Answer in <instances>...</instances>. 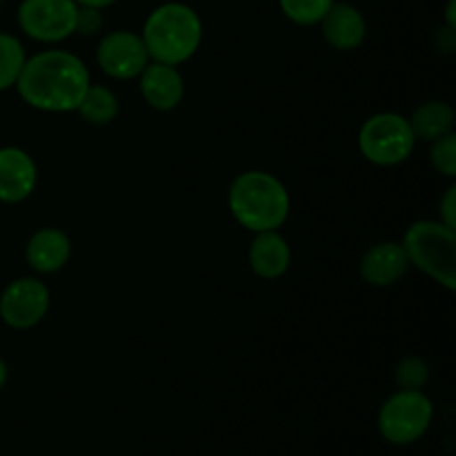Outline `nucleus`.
<instances>
[{
	"instance_id": "f257e3e1",
	"label": "nucleus",
	"mask_w": 456,
	"mask_h": 456,
	"mask_svg": "<svg viewBox=\"0 0 456 456\" xmlns=\"http://www.w3.org/2000/svg\"><path fill=\"white\" fill-rule=\"evenodd\" d=\"M92 85L85 62L76 53L49 49L27 58L16 89L22 101L40 111H76Z\"/></svg>"
},
{
	"instance_id": "f03ea898",
	"label": "nucleus",
	"mask_w": 456,
	"mask_h": 456,
	"mask_svg": "<svg viewBox=\"0 0 456 456\" xmlns=\"http://www.w3.org/2000/svg\"><path fill=\"white\" fill-rule=\"evenodd\" d=\"M141 38L151 61L176 67L199 52L203 22L190 4L165 3L147 16Z\"/></svg>"
},
{
	"instance_id": "7ed1b4c3",
	"label": "nucleus",
	"mask_w": 456,
	"mask_h": 456,
	"mask_svg": "<svg viewBox=\"0 0 456 456\" xmlns=\"http://www.w3.org/2000/svg\"><path fill=\"white\" fill-rule=\"evenodd\" d=\"M227 203L236 221L256 234L279 230L289 214V194L283 183L256 169L234 178Z\"/></svg>"
},
{
	"instance_id": "20e7f679",
	"label": "nucleus",
	"mask_w": 456,
	"mask_h": 456,
	"mask_svg": "<svg viewBox=\"0 0 456 456\" xmlns=\"http://www.w3.org/2000/svg\"><path fill=\"white\" fill-rule=\"evenodd\" d=\"M403 249L410 265L426 272L430 279L456 289V234L441 221H417L403 236Z\"/></svg>"
},
{
	"instance_id": "39448f33",
	"label": "nucleus",
	"mask_w": 456,
	"mask_h": 456,
	"mask_svg": "<svg viewBox=\"0 0 456 456\" xmlns=\"http://www.w3.org/2000/svg\"><path fill=\"white\" fill-rule=\"evenodd\" d=\"M417 145L410 120L395 111H381L374 114L361 125L359 132V150L370 163L392 167L399 165L412 154Z\"/></svg>"
},
{
	"instance_id": "423d86ee",
	"label": "nucleus",
	"mask_w": 456,
	"mask_h": 456,
	"mask_svg": "<svg viewBox=\"0 0 456 456\" xmlns=\"http://www.w3.org/2000/svg\"><path fill=\"white\" fill-rule=\"evenodd\" d=\"M435 408L421 390H399L379 410V432L392 445H410L430 428Z\"/></svg>"
},
{
	"instance_id": "0eeeda50",
	"label": "nucleus",
	"mask_w": 456,
	"mask_h": 456,
	"mask_svg": "<svg viewBox=\"0 0 456 456\" xmlns=\"http://www.w3.org/2000/svg\"><path fill=\"white\" fill-rule=\"evenodd\" d=\"M74 0H22L18 7V25L38 43H61L74 34Z\"/></svg>"
},
{
	"instance_id": "6e6552de",
	"label": "nucleus",
	"mask_w": 456,
	"mask_h": 456,
	"mask_svg": "<svg viewBox=\"0 0 456 456\" xmlns=\"http://www.w3.org/2000/svg\"><path fill=\"white\" fill-rule=\"evenodd\" d=\"M49 289L43 281L25 279L7 285L0 297V316L13 330H29L47 316Z\"/></svg>"
},
{
	"instance_id": "1a4fd4ad",
	"label": "nucleus",
	"mask_w": 456,
	"mask_h": 456,
	"mask_svg": "<svg viewBox=\"0 0 456 456\" xmlns=\"http://www.w3.org/2000/svg\"><path fill=\"white\" fill-rule=\"evenodd\" d=\"M96 61L110 78L129 80L141 76V71L150 65L151 58L141 36L120 29L102 36L96 49Z\"/></svg>"
},
{
	"instance_id": "9d476101",
	"label": "nucleus",
	"mask_w": 456,
	"mask_h": 456,
	"mask_svg": "<svg viewBox=\"0 0 456 456\" xmlns=\"http://www.w3.org/2000/svg\"><path fill=\"white\" fill-rule=\"evenodd\" d=\"M38 181V169L34 159L20 147L0 150V200L20 203L29 199Z\"/></svg>"
},
{
	"instance_id": "9b49d317",
	"label": "nucleus",
	"mask_w": 456,
	"mask_h": 456,
	"mask_svg": "<svg viewBox=\"0 0 456 456\" xmlns=\"http://www.w3.org/2000/svg\"><path fill=\"white\" fill-rule=\"evenodd\" d=\"M408 267L410 261L405 256L403 245L395 243V240H383V243L372 245L363 254L359 270L365 283L374 285V288H387L403 279Z\"/></svg>"
},
{
	"instance_id": "f8f14e48",
	"label": "nucleus",
	"mask_w": 456,
	"mask_h": 456,
	"mask_svg": "<svg viewBox=\"0 0 456 456\" xmlns=\"http://www.w3.org/2000/svg\"><path fill=\"white\" fill-rule=\"evenodd\" d=\"M141 94L154 110L172 111L185 96V83L174 65L150 61L141 71Z\"/></svg>"
},
{
	"instance_id": "ddd939ff",
	"label": "nucleus",
	"mask_w": 456,
	"mask_h": 456,
	"mask_svg": "<svg viewBox=\"0 0 456 456\" xmlns=\"http://www.w3.org/2000/svg\"><path fill=\"white\" fill-rule=\"evenodd\" d=\"M323 38L338 52H352L361 47L368 36V22L363 13L347 3H334L319 22Z\"/></svg>"
},
{
	"instance_id": "4468645a",
	"label": "nucleus",
	"mask_w": 456,
	"mask_h": 456,
	"mask_svg": "<svg viewBox=\"0 0 456 456\" xmlns=\"http://www.w3.org/2000/svg\"><path fill=\"white\" fill-rule=\"evenodd\" d=\"M71 254V240L65 232L56 230V227H45L31 234L27 240L25 256L29 265L40 274H53V272L62 270L69 261Z\"/></svg>"
},
{
	"instance_id": "2eb2a0df",
	"label": "nucleus",
	"mask_w": 456,
	"mask_h": 456,
	"mask_svg": "<svg viewBox=\"0 0 456 456\" xmlns=\"http://www.w3.org/2000/svg\"><path fill=\"white\" fill-rule=\"evenodd\" d=\"M289 261H292V252H289L288 240L279 232H258L249 248V265L254 274L267 281L279 279L288 272Z\"/></svg>"
},
{
	"instance_id": "dca6fc26",
	"label": "nucleus",
	"mask_w": 456,
	"mask_h": 456,
	"mask_svg": "<svg viewBox=\"0 0 456 456\" xmlns=\"http://www.w3.org/2000/svg\"><path fill=\"white\" fill-rule=\"evenodd\" d=\"M454 110L452 105L444 101H428L421 107H417L410 120L414 136L423 138V141H436V138L452 134L454 129Z\"/></svg>"
},
{
	"instance_id": "f3484780",
	"label": "nucleus",
	"mask_w": 456,
	"mask_h": 456,
	"mask_svg": "<svg viewBox=\"0 0 456 456\" xmlns=\"http://www.w3.org/2000/svg\"><path fill=\"white\" fill-rule=\"evenodd\" d=\"M76 111L92 125H110L118 116V98L102 85H89Z\"/></svg>"
},
{
	"instance_id": "a211bd4d",
	"label": "nucleus",
	"mask_w": 456,
	"mask_h": 456,
	"mask_svg": "<svg viewBox=\"0 0 456 456\" xmlns=\"http://www.w3.org/2000/svg\"><path fill=\"white\" fill-rule=\"evenodd\" d=\"M27 53L20 40L12 34H0V92L16 87V80L25 67Z\"/></svg>"
},
{
	"instance_id": "6ab92c4d",
	"label": "nucleus",
	"mask_w": 456,
	"mask_h": 456,
	"mask_svg": "<svg viewBox=\"0 0 456 456\" xmlns=\"http://www.w3.org/2000/svg\"><path fill=\"white\" fill-rule=\"evenodd\" d=\"M285 16L297 25H319L328 9L332 7L334 0H279Z\"/></svg>"
},
{
	"instance_id": "aec40b11",
	"label": "nucleus",
	"mask_w": 456,
	"mask_h": 456,
	"mask_svg": "<svg viewBox=\"0 0 456 456\" xmlns=\"http://www.w3.org/2000/svg\"><path fill=\"white\" fill-rule=\"evenodd\" d=\"M395 379L401 390H421L430 379V368L419 356H408L396 365Z\"/></svg>"
},
{
	"instance_id": "412c9836",
	"label": "nucleus",
	"mask_w": 456,
	"mask_h": 456,
	"mask_svg": "<svg viewBox=\"0 0 456 456\" xmlns=\"http://www.w3.org/2000/svg\"><path fill=\"white\" fill-rule=\"evenodd\" d=\"M430 160H432V167H435L436 172L444 174V176H448V178L456 176V136H454V132L445 134V136L432 141Z\"/></svg>"
},
{
	"instance_id": "4be33fe9",
	"label": "nucleus",
	"mask_w": 456,
	"mask_h": 456,
	"mask_svg": "<svg viewBox=\"0 0 456 456\" xmlns=\"http://www.w3.org/2000/svg\"><path fill=\"white\" fill-rule=\"evenodd\" d=\"M102 27V16H101V9L96 7H87V4H78L76 9V27H74V34L85 36H92L96 34L98 29Z\"/></svg>"
},
{
	"instance_id": "5701e85b",
	"label": "nucleus",
	"mask_w": 456,
	"mask_h": 456,
	"mask_svg": "<svg viewBox=\"0 0 456 456\" xmlns=\"http://www.w3.org/2000/svg\"><path fill=\"white\" fill-rule=\"evenodd\" d=\"M439 221L444 223L445 227H450V230H454L456 227V187H448V191H445V196L441 199L439 203Z\"/></svg>"
},
{
	"instance_id": "b1692460",
	"label": "nucleus",
	"mask_w": 456,
	"mask_h": 456,
	"mask_svg": "<svg viewBox=\"0 0 456 456\" xmlns=\"http://www.w3.org/2000/svg\"><path fill=\"white\" fill-rule=\"evenodd\" d=\"M76 4H87V7H96V9H105L110 4H114L116 0H74Z\"/></svg>"
},
{
	"instance_id": "393cba45",
	"label": "nucleus",
	"mask_w": 456,
	"mask_h": 456,
	"mask_svg": "<svg viewBox=\"0 0 456 456\" xmlns=\"http://www.w3.org/2000/svg\"><path fill=\"white\" fill-rule=\"evenodd\" d=\"M7 379H9V370H7V363H4V361L0 359V387H3L4 383H7Z\"/></svg>"
},
{
	"instance_id": "a878e982",
	"label": "nucleus",
	"mask_w": 456,
	"mask_h": 456,
	"mask_svg": "<svg viewBox=\"0 0 456 456\" xmlns=\"http://www.w3.org/2000/svg\"><path fill=\"white\" fill-rule=\"evenodd\" d=\"M0 4H3V0H0Z\"/></svg>"
}]
</instances>
